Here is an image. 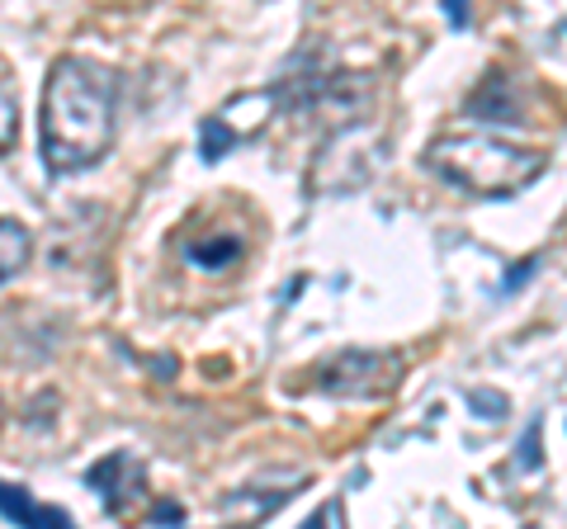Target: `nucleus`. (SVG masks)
I'll return each mask as SVG.
<instances>
[{
	"mask_svg": "<svg viewBox=\"0 0 567 529\" xmlns=\"http://www.w3.org/2000/svg\"><path fill=\"white\" fill-rule=\"evenodd\" d=\"M85 483L100 491L110 510H123L128 501H137V491H142V468H137V458H128V454H110V458H100V464L85 473Z\"/></svg>",
	"mask_w": 567,
	"mask_h": 529,
	"instance_id": "20e7f679",
	"label": "nucleus"
},
{
	"mask_svg": "<svg viewBox=\"0 0 567 529\" xmlns=\"http://www.w3.org/2000/svg\"><path fill=\"white\" fill-rule=\"evenodd\" d=\"M331 520H336V506H322L317 516L303 520V529H331Z\"/></svg>",
	"mask_w": 567,
	"mask_h": 529,
	"instance_id": "f8f14e48",
	"label": "nucleus"
},
{
	"mask_svg": "<svg viewBox=\"0 0 567 529\" xmlns=\"http://www.w3.org/2000/svg\"><path fill=\"white\" fill-rule=\"evenodd\" d=\"M181 251H185V260L194 264V270L223 274V270H233V264L241 260L246 237H237V232H204V237H185Z\"/></svg>",
	"mask_w": 567,
	"mask_h": 529,
	"instance_id": "39448f33",
	"label": "nucleus"
},
{
	"mask_svg": "<svg viewBox=\"0 0 567 529\" xmlns=\"http://www.w3.org/2000/svg\"><path fill=\"white\" fill-rule=\"evenodd\" d=\"M118 76L104 62L62 58L43 91V162L52 170L95 166L114 143Z\"/></svg>",
	"mask_w": 567,
	"mask_h": 529,
	"instance_id": "f257e3e1",
	"label": "nucleus"
},
{
	"mask_svg": "<svg viewBox=\"0 0 567 529\" xmlns=\"http://www.w3.org/2000/svg\"><path fill=\"white\" fill-rule=\"evenodd\" d=\"M0 506H6V520H10V525H20V529H76L58 506H39L24 487H14V483L6 487Z\"/></svg>",
	"mask_w": 567,
	"mask_h": 529,
	"instance_id": "423d86ee",
	"label": "nucleus"
},
{
	"mask_svg": "<svg viewBox=\"0 0 567 529\" xmlns=\"http://www.w3.org/2000/svg\"><path fill=\"white\" fill-rule=\"evenodd\" d=\"M406 364L393 350H341V355L322 360L317 369H308V387L331 397H388L402 383Z\"/></svg>",
	"mask_w": 567,
	"mask_h": 529,
	"instance_id": "7ed1b4c3",
	"label": "nucleus"
},
{
	"mask_svg": "<svg viewBox=\"0 0 567 529\" xmlns=\"http://www.w3.org/2000/svg\"><path fill=\"white\" fill-rule=\"evenodd\" d=\"M425 162H431L435 175H445V180H454L468 194H483V199H506V194L525 189L544 170L539 152L502 143L492 133H445L431 143Z\"/></svg>",
	"mask_w": 567,
	"mask_h": 529,
	"instance_id": "f03ea898",
	"label": "nucleus"
},
{
	"mask_svg": "<svg viewBox=\"0 0 567 529\" xmlns=\"http://www.w3.org/2000/svg\"><path fill=\"white\" fill-rule=\"evenodd\" d=\"M445 14H450V24H468V10L458 6V0H450V6H445Z\"/></svg>",
	"mask_w": 567,
	"mask_h": 529,
	"instance_id": "4468645a",
	"label": "nucleus"
},
{
	"mask_svg": "<svg viewBox=\"0 0 567 529\" xmlns=\"http://www.w3.org/2000/svg\"><path fill=\"white\" fill-rule=\"evenodd\" d=\"M539 464H544V454H539V426H529V431L520 435V468L535 473Z\"/></svg>",
	"mask_w": 567,
	"mask_h": 529,
	"instance_id": "1a4fd4ad",
	"label": "nucleus"
},
{
	"mask_svg": "<svg viewBox=\"0 0 567 529\" xmlns=\"http://www.w3.org/2000/svg\"><path fill=\"white\" fill-rule=\"evenodd\" d=\"M468 402H473V407H477V412H483V416H492V421H496V416H502V412H506V402H502V397H496V393H468Z\"/></svg>",
	"mask_w": 567,
	"mask_h": 529,
	"instance_id": "9d476101",
	"label": "nucleus"
},
{
	"mask_svg": "<svg viewBox=\"0 0 567 529\" xmlns=\"http://www.w3.org/2000/svg\"><path fill=\"white\" fill-rule=\"evenodd\" d=\"M535 264H539V256H529V260H520V264H516V274H506V284H502V289H506V293H511V289H520V284H525V279H529V274H535Z\"/></svg>",
	"mask_w": 567,
	"mask_h": 529,
	"instance_id": "9b49d317",
	"label": "nucleus"
},
{
	"mask_svg": "<svg viewBox=\"0 0 567 529\" xmlns=\"http://www.w3.org/2000/svg\"><path fill=\"white\" fill-rule=\"evenodd\" d=\"M24 264H29V227L6 218V222H0V274L14 279Z\"/></svg>",
	"mask_w": 567,
	"mask_h": 529,
	"instance_id": "0eeeda50",
	"label": "nucleus"
},
{
	"mask_svg": "<svg viewBox=\"0 0 567 529\" xmlns=\"http://www.w3.org/2000/svg\"><path fill=\"white\" fill-rule=\"evenodd\" d=\"M14 147V100L6 95V152Z\"/></svg>",
	"mask_w": 567,
	"mask_h": 529,
	"instance_id": "ddd939ff",
	"label": "nucleus"
},
{
	"mask_svg": "<svg viewBox=\"0 0 567 529\" xmlns=\"http://www.w3.org/2000/svg\"><path fill=\"white\" fill-rule=\"evenodd\" d=\"M233 143H237V133L227 128V118L218 114V118H208L204 128H199V147H204V162H223L227 152H233Z\"/></svg>",
	"mask_w": 567,
	"mask_h": 529,
	"instance_id": "6e6552de",
	"label": "nucleus"
}]
</instances>
